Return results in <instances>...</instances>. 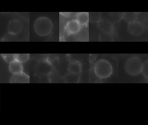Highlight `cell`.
<instances>
[{
	"label": "cell",
	"mask_w": 148,
	"mask_h": 125,
	"mask_svg": "<svg viewBox=\"0 0 148 125\" xmlns=\"http://www.w3.org/2000/svg\"><path fill=\"white\" fill-rule=\"evenodd\" d=\"M101 13L99 12H92L89 13V21L91 23H98L101 20Z\"/></svg>",
	"instance_id": "14"
},
{
	"label": "cell",
	"mask_w": 148,
	"mask_h": 125,
	"mask_svg": "<svg viewBox=\"0 0 148 125\" xmlns=\"http://www.w3.org/2000/svg\"><path fill=\"white\" fill-rule=\"evenodd\" d=\"M34 30L35 33L40 36L49 35L53 30V23L51 20L45 16L38 18L34 23Z\"/></svg>",
	"instance_id": "3"
},
{
	"label": "cell",
	"mask_w": 148,
	"mask_h": 125,
	"mask_svg": "<svg viewBox=\"0 0 148 125\" xmlns=\"http://www.w3.org/2000/svg\"><path fill=\"white\" fill-rule=\"evenodd\" d=\"M145 30L143 24L139 21H135L128 24L127 30L132 35L138 36L141 35Z\"/></svg>",
	"instance_id": "5"
},
{
	"label": "cell",
	"mask_w": 148,
	"mask_h": 125,
	"mask_svg": "<svg viewBox=\"0 0 148 125\" xmlns=\"http://www.w3.org/2000/svg\"><path fill=\"white\" fill-rule=\"evenodd\" d=\"M82 64L80 61L74 60L69 63L68 66V70L73 75H77L82 72Z\"/></svg>",
	"instance_id": "9"
},
{
	"label": "cell",
	"mask_w": 148,
	"mask_h": 125,
	"mask_svg": "<svg viewBox=\"0 0 148 125\" xmlns=\"http://www.w3.org/2000/svg\"><path fill=\"white\" fill-rule=\"evenodd\" d=\"M2 56L5 60V61L7 63H10L13 61L16 60L15 59V54H10V53H5L2 54Z\"/></svg>",
	"instance_id": "17"
},
{
	"label": "cell",
	"mask_w": 148,
	"mask_h": 125,
	"mask_svg": "<svg viewBox=\"0 0 148 125\" xmlns=\"http://www.w3.org/2000/svg\"><path fill=\"white\" fill-rule=\"evenodd\" d=\"M29 76L24 72L13 74L10 79V83H29Z\"/></svg>",
	"instance_id": "10"
},
{
	"label": "cell",
	"mask_w": 148,
	"mask_h": 125,
	"mask_svg": "<svg viewBox=\"0 0 148 125\" xmlns=\"http://www.w3.org/2000/svg\"><path fill=\"white\" fill-rule=\"evenodd\" d=\"M53 70L51 65L47 61L40 60L39 61L35 67V72L39 75H47L50 74Z\"/></svg>",
	"instance_id": "4"
},
{
	"label": "cell",
	"mask_w": 148,
	"mask_h": 125,
	"mask_svg": "<svg viewBox=\"0 0 148 125\" xmlns=\"http://www.w3.org/2000/svg\"><path fill=\"white\" fill-rule=\"evenodd\" d=\"M23 25L20 20L17 19H13L9 22L7 27V30L8 33L17 35L21 31Z\"/></svg>",
	"instance_id": "7"
},
{
	"label": "cell",
	"mask_w": 148,
	"mask_h": 125,
	"mask_svg": "<svg viewBox=\"0 0 148 125\" xmlns=\"http://www.w3.org/2000/svg\"><path fill=\"white\" fill-rule=\"evenodd\" d=\"M93 69L95 74L101 79L109 78L112 74L113 71L112 64L104 59L97 60L94 64Z\"/></svg>",
	"instance_id": "1"
},
{
	"label": "cell",
	"mask_w": 148,
	"mask_h": 125,
	"mask_svg": "<svg viewBox=\"0 0 148 125\" xmlns=\"http://www.w3.org/2000/svg\"><path fill=\"white\" fill-rule=\"evenodd\" d=\"M18 40V37L16 35L7 33L3 36L2 41H16Z\"/></svg>",
	"instance_id": "16"
},
{
	"label": "cell",
	"mask_w": 148,
	"mask_h": 125,
	"mask_svg": "<svg viewBox=\"0 0 148 125\" xmlns=\"http://www.w3.org/2000/svg\"><path fill=\"white\" fill-rule=\"evenodd\" d=\"M123 19L128 24L136 21L138 19V14L135 12L124 13L122 16Z\"/></svg>",
	"instance_id": "13"
},
{
	"label": "cell",
	"mask_w": 148,
	"mask_h": 125,
	"mask_svg": "<svg viewBox=\"0 0 148 125\" xmlns=\"http://www.w3.org/2000/svg\"><path fill=\"white\" fill-rule=\"evenodd\" d=\"M9 70L13 74L23 72V66L22 63L14 60L9 65Z\"/></svg>",
	"instance_id": "11"
},
{
	"label": "cell",
	"mask_w": 148,
	"mask_h": 125,
	"mask_svg": "<svg viewBox=\"0 0 148 125\" xmlns=\"http://www.w3.org/2000/svg\"><path fill=\"white\" fill-rule=\"evenodd\" d=\"M97 26L98 28L105 34L111 35L114 33V26L109 20L101 19L97 23Z\"/></svg>",
	"instance_id": "6"
},
{
	"label": "cell",
	"mask_w": 148,
	"mask_h": 125,
	"mask_svg": "<svg viewBox=\"0 0 148 125\" xmlns=\"http://www.w3.org/2000/svg\"><path fill=\"white\" fill-rule=\"evenodd\" d=\"M81 27L82 26L75 19L69 20L65 25V30L70 35H74L78 33L81 30Z\"/></svg>",
	"instance_id": "8"
},
{
	"label": "cell",
	"mask_w": 148,
	"mask_h": 125,
	"mask_svg": "<svg viewBox=\"0 0 148 125\" xmlns=\"http://www.w3.org/2000/svg\"><path fill=\"white\" fill-rule=\"evenodd\" d=\"M81 26H86L89 22V13L88 12H80L76 16L75 19Z\"/></svg>",
	"instance_id": "12"
},
{
	"label": "cell",
	"mask_w": 148,
	"mask_h": 125,
	"mask_svg": "<svg viewBox=\"0 0 148 125\" xmlns=\"http://www.w3.org/2000/svg\"><path fill=\"white\" fill-rule=\"evenodd\" d=\"M29 58L28 53H17L15 54V59L16 61L23 63L27 62Z\"/></svg>",
	"instance_id": "15"
},
{
	"label": "cell",
	"mask_w": 148,
	"mask_h": 125,
	"mask_svg": "<svg viewBox=\"0 0 148 125\" xmlns=\"http://www.w3.org/2000/svg\"><path fill=\"white\" fill-rule=\"evenodd\" d=\"M143 69V63L140 58L136 56L129 58L125 62V72L131 76H136L140 74Z\"/></svg>",
	"instance_id": "2"
}]
</instances>
